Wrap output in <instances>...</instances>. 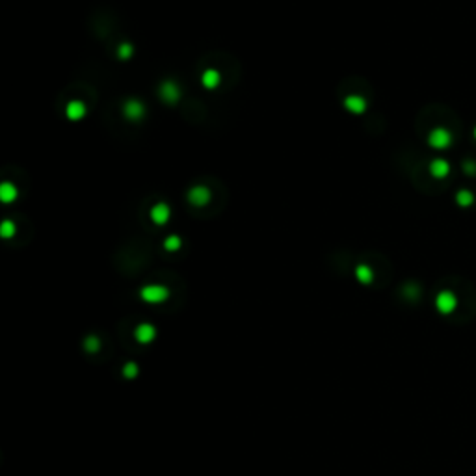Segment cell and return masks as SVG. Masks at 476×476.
Wrapping results in <instances>:
<instances>
[{
    "instance_id": "cell-4",
    "label": "cell",
    "mask_w": 476,
    "mask_h": 476,
    "mask_svg": "<svg viewBox=\"0 0 476 476\" xmlns=\"http://www.w3.org/2000/svg\"><path fill=\"white\" fill-rule=\"evenodd\" d=\"M160 93L166 102H175L179 99V88L175 86V82H169V80L160 86Z\"/></svg>"
},
{
    "instance_id": "cell-10",
    "label": "cell",
    "mask_w": 476,
    "mask_h": 476,
    "mask_svg": "<svg viewBox=\"0 0 476 476\" xmlns=\"http://www.w3.org/2000/svg\"><path fill=\"white\" fill-rule=\"evenodd\" d=\"M164 248L166 250H169V251H175V250H179L181 248V238L179 236H167L166 240H164Z\"/></svg>"
},
{
    "instance_id": "cell-3",
    "label": "cell",
    "mask_w": 476,
    "mask_h": 476,
    "mask_svg": "<svg viewBox=\"0 0 476 476\" xmlns=\"http://www.w3.org/2000/svg\"><path fill=\"white\" fill-rule=\"evenodd\" d=\"M123 112H125V116L128 117V119L138 121L140 117H143V112H145V108H143V104L138 99H130V100H127V102H125Z\"/></svg>"
},
{
    "instance_id": "cell-2",
    "label": "cell",
    "mask_w": 476,
    "mask_h": 476,
    "mask_svg": "<svg viewBox=\"0 0 476 476\" xmlns=\"http://www.w3.org/2000/svg\"><path fill=\"white\" fill-rule=\"evenodd\" d=\"M169 216H171V212H169V207H167L166 203H157V205L151 209V220H153V223H157V225H164V223H167Z\"/></svg>"
},
{
    "instance_id": "cell-7",
    "label": "cell",
    "mask_w": 476,
    "mask_h": 476,
    "mask_svg": "<svg viewBox=\"0 0 476 476\" xmlns=\"http://www.w3.org/2000/svg\"><path fill=\"white\" fill-rule=\"evenodd\" d=\"M201 82L207 90H214L218 84H220V73L214 71V69H207L203 76H201Z\"/></svg>"
},
{
    "instance_id": "cell-11",
    "label": "cell",
    "mask_w": 476,
    "mask_h": 476,
    "mask_svg": "<svg viewBox=\"0 0 476 476\" xmlns=\"http://www.w3.org/2000/svg\"><path fill=\"white\" fill-rule=\"evenodd\" d=\"M13 233H15V225H13L11 222H4L2 227H0V234H2L4 238H9Z\"/></svg>"
},
{
    "instance_id": "cell-5",
    "label": "cell",
    "mask_w": 476,
    "mask_h": 476,
    "mask_svg": "<svg viewBox=\"0 0 476 476\" xmlns=\"http://www.w3.org/2000/svg\"><path fill=\"white\" fill-rule=\"evenodd\" d=\"M65 114H67V117H69L71 121H78L80 117H84V114H86V108H84L82 102H78V100H71V102L67 104Z\"/></svg>"
},
{
    "instance_id": "cell-1",
    "label": "cell",
    "mask_w": 476,
    "mask_h": 476,
    "mask_svg": "<svg viewBox=\"0 0 476 476\" xmlns=\"http://www.w3.org/2000/svg\"><path fill=\"white\" fill-rule=\"evenodd\" d=\"M188 199H190V203L192 205H195V207H203V205H207L210 199V192L209 188H205V186H193L192 190L188 192Z\"/></svg>"
},
{
    "instance_id": "cell-9",
    "label": "cell",
    "mask_w": 476,
    "mask_h": 476,
    "mask_svg": "<svg viewBox=\"0 0 476 476\" xmlns=\"http://www.w3.org/2000/svg\"><path fill=\"white\" fill-rule=\"evenodd\" d=\"M166 288H159V286H151V288H145L143 290V296L147 298V300H159V298H164L166 296V292H164Z\"/></svg>"
},
{
    "instance_id": "cell-12",
    "label": "cell",
    "mask_w": 476,
    "mask_h": 476,
    "mask_svg": "<svg viewBox=\"0 0 476 476\" xmlns=\"http://www.w3.org/2000/svg\"><path fill=\"white\" fill-rule=\"evenodd\" d=\"M132 54V47L130 45H121L119 49H117V56L119 58H128Z\"/></svg>"
},
{
    "instance_id": "cell-6",
    "label": "cell",
    "mask_w": 476,
    "mask_h": 476,
    "mask_svg": "<svg viewBox=\"0 0 476 476\" xmlns=\"http://www.w3.org/2000/svg\"><path fill=\"white\" fill-rule=\"evenodd\" d=\"M344 106H346V110H350V112H353V114H361L363 110H365V100H363V97H357V95H348L346 99H344Z\"/></svg>"
},
{
    "instance_id": "cell-8",
    "label": "cell",
    "mask_w": 476,
    "mask_h": 476,
    "mask_svg": "<svg viewBox=\"0 0 476 476\" xmlns=\"http://www.w3.org/2000/svg\"><path fill=\"white\" fill-rule=\"evenodd\" d=\"M0 197H2L4 203H11V201L17 197V188L13 186V184L4 183L2 186H0Z\"/></svg>"
}]
</instances>
